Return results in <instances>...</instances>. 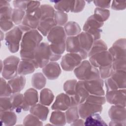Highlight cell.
I'll return each instance as SVG.
<instances>
[{
    "instance_id": "1",
    "label": "cell",
    "mask_w": 126,
    "mask_h": 126,
    "mask_svg": "<svg viewBox=\"0 0 126 126\" xmlns=\"http://www.w3.org/2000/svg\"><path fill=\"white\" fill-rule=\"evenodd\" d=\"M42 36L37 30L26 32L20 44V55L21 59L32 60L34 52L41 43Z\"/></svg>"
},
{
    "instance_id": "2",
    "label": "cell",
    "mask_w": 126,
    "mask_h": 126,
    "mask_svg": "<svg viewBox=\"0 0 126 126\" xmlns=\"http://www.w3.org/2000/svg\"><path fill=\"white\" fill-rule=\"evenodd\" d=\"M74 74L79 80L89 81L100 77L99 70L88 60H84L74 69Z\"/></svg>"
},
{
    "instance_id": "3",
    "label": "cell",
    "mask_w": 126,
    "mask_h": 126,
    "mask_svg": "<svg viewBox=\"0 0 126 126\" xmlns=\"http://www.w3.org/2000/svg\"><path fill=\"white\" fill-rule=\"evenodd\" d=\"M51 53L49 44L41 42L36 49L33 62L36 68L44 67L50 61Z\"/></svg>"
},
{
    "instance_id": "4",
    "label": "cell",
    "mask_w": 126,
    "mask_h": 126,
    "mask_svg": "<svg viewBox=\"0 0 126 126\" xmlns=\"http://www.w3.org/2000/svg\"><path fill=\"white\" fill-rule=\"evenodd\" d=\"M20 59L14 56L7 57L3 62L1 70L2 77L6 80H10L17 76Z\"/></svg>"
},
{
    "instance_id": "5",
    "label": "cell",
    "mask_w": 126,
    "mask_h": 126,
    "mask_svg": "<svg viewBox=\"0 0 126 126\" xmlns=\"http://www.w3.org/2000/svg\"><path fill=\"white\" fill-rule=\"evenodd\" d=\"M23 32L19 27H15L6 32L5 36L6 45L11 53H15L19 50L20 43L23 37Z\"/></svg>"
},
{
    "instance_id": "6",
    "label": "cell",
    "mask_w": 126,
    "mask_h": 126,
    "mask_svg": "<svg viewBox=\"0 0 126 126\" xmlns=\"http://www.w3.org/2000/svg\"><path fill=\"white\" fill-rule=\"evenodd\" d=\"M126 107L121 105L112 106L108 111V115L111 119L109 126L126 125Z\"/></svg>"
},
{
    "instance_id": "7",
    "label": "cell",
    "mask_w": 126,
    "mask_h": 126,
    "mask_svg": "<svg viewBox=\"0 0 126 126\" xmlns=\"http://www.w3.org/2000/svg\"><path fill=\"white\" fill-rule=\"evenodd\" d=\"M103 25V22L98 20L93 15L87 19L83 26V30L84 32H86L92 35L94 41H95L100 38L102 32L101 28Z\"/></svg>"
},
{
    "instance_id": "8",
    "label": "cell",
    "mask_w": 126,
    "mask_h": 126,
    "mask_svg": "<svg viewBox=\"0 0 126 126\" xmlns=\"http://www.w3.org/2000/svg\"><path fill=\"white\" fill-rule=\"evenodd\" d=\"M40 12L39 7L34 12L26 14L22 22L19 27L23 32H27L32 30H36L40 21Z\"/></svg>"
},
{
    "instance_id": "9",
    "label": "cell",
    "mask_w": 126,
    "mask_h": 126,
    "mask_svg": "<svg viewBox=\"0 0 126 126\" xmlns=\"http://www.w3.org/2000/svg\"><path fill=\"white\" fill-rule=\"evenodd\" d=\"M80 55L76 53H68L62 59L61 65L63 70L70 71L74 70L82 61Z\"/></svg>"
},
{
    "instance_id": "10",
    "label": "cell",
    "mask_w": 126,
    "mask_h": 126,
    "mask_svg": "<svg viewBox=\"0 0 126 126\" xmlns=\"http://www.w3.org/2000/svg\"><path fill=\"white\" fill-rule=\"evenodd\" d=\"M89 62L94 66L99 68L101 66L112 64L113 58L110 52L106 50L97 53L89 57Z\"/></svg>"
},
{
    "instance_id": "11",
    "label": "cell",
    "mask_w": 126,
    "mask_h": 126,
    "mask_svg": "<svg viewBox=\"0 0 126 126\" xmlns=\"http://www.w3.org/2000/svg\"><path fill=\"white\" fill-rule=\"evenodd\" d=\"M108 51L112 55L113 61L126 59V41L125 38H120L114 42Z\"/></svg>"
},
{
    "instance_id": "12",
    "label": "cell",
    "mask_w": 126,
    "mask_h": 126,
    "mask_svg": "<svg viewBox=\"0 0 126 126\" xmlns=\"http://www.w3.org/2000/svg\"><path fill=\"white\" fill-rule=\"evenodd\" d=\"M84 86V81L79 80L77 82L74 94L70 97L71 106H78L85 102L89 95Z\"/></svg>"
},
{
    "instance_id": "13",
    "label": "cell",
    "mask_w": 126,
    "mask_h": 126,
    "mask_svg": "<svg viewBox=\"0 0 126 126\" xmlns=\"http://www.w3.org/2000/svg\"><path fill=\"white\" fill-rule=\"evenodd\" d=\"M65 49L68 53H76L80 55L83 60L86 59L88 57V53L82 49L77 35L66 37Z\"/></svg>"
},
{
    "instance_id": "14",
    "label": "cell",
    "mask_w": 126,
    "mask_h": 126,
    "mask_svg": "<svg viewBox=\"0 0 126 126\" xmlns=\"http://www.w3.org/2000/svg\"><path fill=\"white\" fill-rule=\"evenodd\" d=\"M105 98L110 104L126 107V89L108 91Z\"/></svg>"
},
{
    "instance_id": "15",
    "label": "cell",
    "mask_w": 126,
    "mask_h": 126,
    "mask_svg": "<svg viewBox=\"0 0 126 126\" xmlns=\"http://www.w3.org/2000/svg\"><path fill=\"white\" fill-rule=\"evenodd\" d=\"M47 37L51 44L59 45L65 43L66 35L63 27L56 26L49 32Z\"/></svg>"
},
{
    "instance_id": "16",
    "label": "cell",
    "mask_w": 126,
    "mask_h": 126,
    "mask_svg": "<svg viewBox=\"0 0 126 126\" xmlns=\"http://www.w3.org/2000/svg\"><path fill=\"white\" fill-rule=\"evenodd\" d=\"M84 86L89 94L101 96L105 94V92L103 90L104 81L101 78L85 81Z\"/></svg>"
},
{
    "instance_id": "17",
    "label": "cell",
    "mask_w": 126,
    "mask_h": 126,
    "mask_svg": "<svg viewBox=\"0 0 126 126\" xmlns=\"http://www.w3.org/2000/svg\"><path fill=\"white\" fill-rule=\"evenodd\" d=\"M80 117L85 119L89 116L94 113H100L102 110V106L100 105L84 102L78 105Z\"/></svg>"
},
{
    "instance_id": "18",
    "label": "cell",
    "mask_w": 126,
    "mask_h": 126,
    "mask_svg": "<svg viewBox=\"0 0 126 126\" xmlns=\"http://www.w3.org/2000/svg\"><path fill=\"white\" fill-rule=\"evenodd\" d=\"M61 69L59 64L56 62H49L42 68V72L49 80L57 79L61 73Z\"/></svg>"
},
{
    "instance_id": "19",
    "label": "cell",
    "mask_w": 126,
    "mask_h": 126,
    "mask_svg": "<svg viewBox=\"0 0 126 126\" xmlns=\"http://www.w3.org/2000/svg\"><path fill=\"white\" fill-rule=\"evenodd\" d=\"M13 110L17 113H20L22 111H27L30 110V107L25 101L24 94L19 93L12 94L10 96Z\"/></svg>"
},
{
    "instance_id": "20",
    "label": "cell",
    "mask_w": 126,
    "mask_h": 126,
    "mask_svg": "<svg viewBox=\"0 0 126 126\" xmlns=\"http://www.w3.org/2000/svg\"><path fill=\"white\" fill-rule=\"evenodd\" d=\"M71 106L70 96L66 94L61 93L57 96L55 102L51 106V109L54 110L65 111Z\"/></svg>"
},
{
    "instance_id": "21",
    "label": "cell",
    "mask_w": 126,
    "mask_h": 126,
    "mask_svg": "<svg viewBox=\"0 0 126 126\" xmlns=\"http://www.w3.org/2000/svg\"><path fill=\"white\" fill-rule=\"evenodd\" d=\"M35 68L32 60L21 59L18 65V72L20 75H25L33 73Z\"/></svg>"
},
{
    "instance_id": "22",
    "label": "cell",
    "mask_w": 126,
    "mask_h": 126,
    "mask_svg": "<svg viewBox=\"0 0 126 126\" xmlns=\"http://www.w3.org/2000/svg\"><path fill=\"white\" fill-rule=\"evenodd\" d=\"M29 110L31 114L36 116L42 121L46 120L49 113L48 108L41 103L33 105L30 107Z\"/></svg>"
},
{
    "instance_id": "23",
    "label": "cell",
    "mask_w": 126,
    "mask_h": 126,
    "mask_svg": "<svg viewBox=\"0 0 126 126\" xmlns=\"http://www.w3.org/2000/svg\"><path fill=\"white\" fill-rule=\"evenodd\" d=\"M77 36L82 49L88 53L94 41L93 37L90 33L86 32H81L77 35Z\"/></svg>"
},
{
    "instance_id": "24",
    "label": "cell",
    "mask_w": 126,
    "mask_h": 126,
    "mask_svg": "<svg viewBox=\"0 0 126 126\" xmlns=\"http://www.w3.org/2000/svg\"><path fill=\"white\" fill-rule=\"evenodd\" d=\"M26 82L25 77L24 75H20L9 80L7 83L10 87L12 94H15L19 93L24 89Z\"/></svg>"
},
{
    "instance_id": "25",
    "label": "cell",
    "mask_w": 126,
    "mask_h": 126,
    "mask_svg": "<svg viewBox=\"0 0 126 126\" xmlns=\"http://www.w3.org/2000/svg\"><path fill=\"white\" fill-rule=\"evenodd\" d=\"M0 120L2 125L14 126L17 122V116L13 111L0 112Z\"/></svg>"
},
{
    "instance_id": "26",
    "label": "cell",
    "mask_w": 126,
    "mask_h": 126,
    "mask_svg": "<svg viewBox=\"0 0 126 126\" xmlns=\"http://www.w3.org/2000/svg\"><path fill=\"white\" fill-rule=\"evenodd\" d=\"M57 26L54 18L41 20L37 27V31L43 36H46L54 27Z\"/></svg>"
},
{
    "instance_id": "27",
    "label": "cell",
    "mask_w": 126,
    "mask_h": 126,
    "mask_svg": "<svg viewBox=\"0 0 126 126\" xmlns=\"http://www.w3.org/2000/svg\"><path fill=\"white\" fill-rule=\"evenodd\" d=\"M126 70H114L110 76L118 87L119 89H126Z\"/></svg>"
},
{
    "instance_id": "28",
    "label": "cell",
    "mask_w": 126,
    "mask_h": 126,
    "mask_svg": "<svg viewBox=\"0 0 126 126\" xmlns=\"http://www.w3.org/2000/svg\"><path fill=\"white\" fill-rule=\"evenodd\" d=\"M50 122L55 126H64L66 123L65 113L62 111L55 110L52 112Z\"/></svg>"
},
{
    "instance_id": "29",
    "label": "cell",
    "mask_w": 126,
    "mask_h": 126,
    "mask_svg": "<svg viewBox=\"0 0 126 126\" xmlns=\"http://www.w3.org/2000/svg\"><path fill=\"white\" fill-rule=\"evenodd\" d=\"M24 97L26 103L31 107L38 101V92L34 88H30L24 93Z\"/></svg>"
},
{
    "instance_id": "30",
    "label": "cell",
    "mask_w": 126,
    "mask_h": 126,
    "mask_svg": "<svg viewBox=\"0 0 126 126\" xmlns=\"http://www.w3.org/2000/svg\"><path fill=\"white\" fill-rule=\"evenodd\" d=\"M63 28L66 35L68 36H76L81 32V29L79 24L73 21L67 22Z\"/></svg>"
},
{
    "instance_id": "31",
    "label": "cell",
    "mask_w": 126,
    "mask_h": 126,
    "mask_svg": "<svg viewBox=\"0 0 126 126\" xmlns=\"http://www.w3.org/2000/svg\"><path fill=\"white\" fill-rule=\"evenodd\" d=\"M31 83L34 88L37 90H41L45 87L46 83V79L43 73L37 72L32 76Z\"/></svg>"
},
{
    "instance_id": "32",
    "label": "cell",
    "mask_w": 126,
    "mask_h": 126,
    "mask_svg": "<svg viewBox=\"0 0 126 126\" xmlns=\"http://www.w3.org/2000/svg\"><path fill=\"white\" fill-rule=\"evenodd\" d=\"M54 99V94L49 89L44 88L41 91L39 96L40 103L45 106H49Z\"/></svg>"
},
{
    "instance_id": "33",
    "label": "cell",
    "mask_w": 126,
    "mask_h": 126,
    "mask_svg": "<svg viewBox=\"0 0 126 126\" xmlns=\"http://www.w3.org/2000/svg\"><path fill=\"white\" fill-rule=\"evenodd\" d=\"M84 122L85 126H107L98 113H94L87 117Z\"/></svg>"
},
{
    "instance_id": "34",
    "label": "cell",
    "mask_w": 126,
    "mask_h": 126,
    "mask_svg": "<svg viewBox=\"0 0 126 126\" xmlns=\"http://www.w3.org/2000/svg\"><path fill=\"white\" fill-rule=\"evenodd\" d=\"M107 50V46L105 42L102 40L99 39L94 41L93 44L88 52V57L91 56L102 51Z\"/></svg>"
},
{
    "instance_id": "35",
    "label": "cell",
    "mask_w": 126,
    "mask_h": 126,
    "mask_svg": "<svg viewBox=\"0 0 126 126\" xmlns=\"http://www.w3.org/2000/svg\"><path fill=\"white\" fill-rule=\"evenodd\" d=\"M40 12V21L47 19L54 18L55 14V9L50 5L42 4L39 7Z\"/></svg>"
},
{
    "instance_id": "36",
    "label": "cell",
    "mask_w": 126,
    "mask_h": 126,
    "mask_svg": "<svg viewBox=\"0 0 126 126\" xmlns=\"http://www.w3.org/2000/svg\"><path fill=\"white\" fill-rule=\"evenodd\" d=\"M65 117L66 123L71 124L79 118L78 106H71L66 111Z\"/></svg>"
},
{
    "instance_id": "37",
    "label": "cell",
    "mask_w": 126,
    "mask_h": 126,
    "mask_svg": "<svg viewBox=\"0 0 126 126\" xmlns=\"http://www.w3.org/2000/svg\"><path fill=\"white\" fill-rule=\"evenodd\" d=\"M110 14V11L107 9L96 7L94 10V15L98 20L104 23L109 18Z\"/></svg>"
},
{
    "instance_id": "38",
    "label": "cell",
    "mask_w": 126,
    "mask_h": 126,
    "mask_svg": "<svg viewBox=\"0 0 126 126\" xmlns=\"http://www.w3.org/2000/svg\"><path fill=\"white\" fill-rule=\"evenodd\" d=\"M26 15L25 11L18 9L14 8L12 10L11 19L15 25H20Z\"/></svg>"
},
{
    "instance_id": "39",
    "label": "cell",
    "mask_w": 126,
    "mask_h": 126,
    "mask_svg": "<svg viewBox=\"0 0 126 126\" xmlns=\"http://www.w3.org/2000/svg\"><path fill=\"white\" fill-rule=\"evenodd\" d=\"M77 82V81L76 79H71L67 80L63 84V90L70 97L73 96L75 94Z\"/></svg>"
},
{
    "instance_id": "40",
    "label": "cell",
    "mask_w": 126,
    "mask_h": 126,
    "mask_svg": "<svg viewBox=\"0 0 126 126\" xmlns=\"http://www.w3.org/2000/svg\"><path fill=\"white\" fill-rule=\"evenodd\" d=\"M54 19L57 26H62L67 23L68 20V15L64 12L56 11L54 14Z\"/></svg>"
},
{
    "instance_id": "41",
    "label": "cell",
    "mask_w": 126,
    "mask_h": 126,
    "mask_svg": "<svg viewBox=\"0 0 126 126\" xmlns=\"http://www.w3.org/2000/svg\"><path fill=\"white\" fill-rule=\"evenodd\" d=\"M0 97L10 96L12 94V91L8 83H7L5 79L2 77L0 78Z\"/></svg>"
},
{
    "instance_id": "42",
    "label": "cell",
    "mask_w": 126,
    "mask_h": 126,
    "mask_svg": "<svg viewBox=\"0 0 126 126\" xmlns=\"http://www.w3.org/2000/svg\"><path fill=\"white\" fill-rule=\"evenodd\" d=\"M14 111L10 97L9 96L0 97V111Z\"/></svg>"
},
{
    "instance_id": "43",
    "label": "cell",
    "mask_w": 126,
    "mask_h": 126,
    "mask_svg": "<svg viewBox=\"0 0 126 126\" xmlns=\"http://www.w3.org/2000/svg\"><path fill=\"white\" fill-rule=\"evenodd\" d=\"M72 0L58 1L55 3L54 7L57 11L68 12L70 10Z\"/></svg>"
},
{
    "instance_id": "44",
    "label": "cell",
    "mask_w": 126,
    "mask_h": 126,
    "mask_svg": "<svg viewBox=\"0 0 126 126\" xmlns=\"http://www.w3.org/2000/svg\"><path fill=\"white\" fill-rule=\"evenodd\" d=\"M23 124L25 126H42V122L38 118L31 114L25 117L23 121Z\"/></svg>"
},
{
    "instance_id": "45",
    "label": "cell",
    "mask_w": 126,
    "mask_h": 126,
    "mask_svg": "<svg viewBox=\"0 0 126 126\" xmlns=\"http://www.w3.org/2000/svg\"><path fill=\"white\" fill-rule=\"evenodd\" d=\"M12 10L10 5L0 6V20L11 19Z\"/></svg>"
},
{
    "instance_id": "46",
    "label": "cell",
    "mask_w": 126,
    "mask_h": 126,
    "mask_svg": "<svg viewBox=\"0 0 126 126\" xmlns=\"http://www.w3.org/2000/svg\"><path fill=\"white\" fill-rule=\"evenodd\" d=\"M106 101V98L103 96L89 94L85 101L93 104L102 105L105 103Z\"/></svg>"
},
{
    "instance_id": "47",
    "label": "cell",
    "mask_w": 126,
    "mask_h": 126,
    "mask_svg": "<svg viewBox=\"0 0 126 126\" xmlns=\"http://www.w3.org/2000/svg\"><path fill=\"white\" fill-rule=\"evenodd\" d=\"M98 70L99 72L100 77L102 79H105L110 77L114 71L112 66V64L99 67Z\"/></svg>"
},
{
    "instance_id": "48",
    "label": "cell",
    "mask_w": 126,
    "mask_h": 126,
    "mask_svg": "<svg viewBox=\"0 0 126 126\" xmlns=\"http://www.w3.org/2000/svg\"><path fill=\"white\" fill-rule=\"evenodd\" d=\"M84 0H72L70 11L73 13H78L82 11L85 6Z\"/></svg>"
},
{
    "instance_id": "49",
    "label": "cell",
    "mask_w": 126,
    "mask_h": 126,
    "mask_svg": "<svg viewBox=\"0 0 126 126\" xmlns=\"http://www.w3.org/2000/svg\"><path fill=\"white\" fill-rule=\"evenodd\" d=\"M40 2L39 1H28L25 10L26 14H29L34 12L40 7Z\"/></svg>"
},
{
    "instance_id": "50",
    "label": "cell",
    "mask_w": 126,
    "mask_h": 126,
    "mask_svg": "<svg viewBox=\"0 0 126 126\" xmlns=\"http://www.w3.org/2000/svg\"><path fill=\"white\" fill-rule=\"evenodd\" d=\"M112 66L113 70H126V59L113 61Z\"/></svg>"
},
{
    "instance_id": "51",
    "label": "cell",
    "mask_w": 126,
    "mask_h": 126,
    "mask_svg": "<svg viewBox=\"0 0 126 126\" xmlns=\"http://www.w3.org/2000/svg\"><path fill=\"white\" fill-rule=\"evenodd\" d=\"M14 23L12 19L0 20V27L1 30L3 32H7L14 27Z\"/></svg>"
},
{
    "instance_id": "52",
    "label": "cell",
    "mask_w": 126,
    "mask_h": 126,
    "mask_svg": "<svg viewBox=\"0 0 126 126\" xmlns=\"http://www.w3.org/2000/svg\"><path fill=\"white\" fill-rule=\"evenodd\" d=\"M104 83L107 92L119 89L118 86L111 77L105 79L104 80Z\"/></svg>"
},
{
    "instance_id": "53",
    "label": "cell",
    "mask_w": 126,
    "mask_h": 126,
    "mask_svg": "<svg viewBox=\"0 0 126 126\" xmlns=\"http://www.w3.org/2000/svg\"><path fill=\"white\" fill-rule=\"evenodd\" d=\"M126 7V1H112L111 8L115 10H122L125 9Z\"/></svg>"
},
{
    "instance_id": "54",
    "label": "cell",
    "mask_w": 126,
    "mask_h": 126,
    "mask_svg": "<svg viewBox=\"0 0 126 126\" xmlns=\"http://www.w3.org/2000/svg\"><path fill=\"white\" fill-rule=\"evenodd\" d=\"M93 2L94 5L97 7L107 9L110 7L111 1L105 0H94Z\"/></svg>"
},
{
    "instance_id": "55",
    "label": "cell",
    "mask_w": 126,
    "mask_h": 126,
    "mask_svg": "<svg viewBox=\"0 0 126 126\" xmlns=\"http://www.w3.org/2000/svg\"><path fill=\"white\" fill-rule=\"evenodd\" d=\"M28 1L25 0H14L13 5L15 8H18L25 11Z\"/></svg>"
},
{
    "instance_id": "56",
    "label": "cell",
    "mask_w": 126,
    "mask_h": 126,
    "mask_svg": "<svg viewBox=\"0 0 126 126\" xmlns=\"http://www.w3.org/2000/svg\"><path fill=\"white\" fill-rule=\"evenodd\" d=\"M71 126H83L84 125V121L82 119H78L73 123L70 124Z\"/></svg>"
},
{
    "instance_id": "57",
    "label": "cell",
    "mask_w": 126,
    "mask_h": 126,
    "mask_svg": "<svg viewBox=\"0 0 126 126\" xmlns=\"http://www.w3.org/2000/svg\"><path fill=\"white\" fill-rule=\"evenodd\" d=\"M4 5H10L9 1H7V0H1L0 1V6H4Z\"/></svg>"
}]
</instances>
